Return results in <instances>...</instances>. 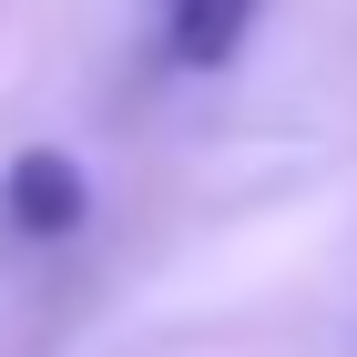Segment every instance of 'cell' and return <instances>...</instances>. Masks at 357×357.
Returning <instances> with one entry per match:
<instances>
[{
	"mask_svg": "<svg viewBox=\"0 0 357 357\" xmlns=\"http://www.w3.org/2000/svg\"><path fill=\"white\" fill-rule=\"evenodd\" d=\"M0 215H10V235H31V245H61V235H82L92 184H82L72 153L31 143V153H10V174H0Z\"/></svg>",
	"mask_w": 357,
	"mask_h": 357,
	"instance_id": "obj_1",
	"label": "cell"
},
{
	"mask_svg": "<svg viewBox=\"0 0 357 357\" xmlns=\"http://www.w3.org/2000/svg\"><path fill=\"white\" fill-rule=\"evenodd\" d=\"M245 21H255V0H164V52L184 72H215V61H235Z\"/></svg>",
	"mask_w": 357,
	"mask_h": 357,
	"instance_id": "obj_2",
	"label": "cell"
}]
</instances>
